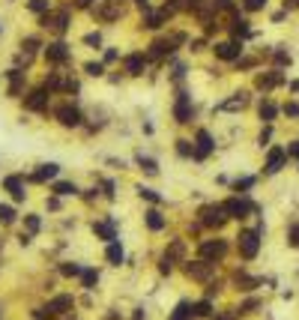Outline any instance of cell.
<instances>
[{
	"label": "cell",
	"mask_w": 299,
	"mask_h": 320,
	"mask_svg": "<svg viewBox=\"0 0 299 320\" xmlns=\"http://www.w3.org/2000/svg\"><path fill=\"white\" fill-rule=\"evenodd\" d=\"M251 186H254V176H245V180H237L234 189H237V192H245V189H251Z\"/></svg>",
	"instance_id": "46"
},
{
	"label": "cell",
	"mask_w": 299,
	"mask_h": 320,
	"mask_svg": "<svg viewBox=\"0 0 299 320\" xmlns=\"http://www.w3.org/2000/svg\"><path fill=\"white\" fill-rule=\"evenodd\" d=\"M93 15H96V18H102V21H117V18L123 15L120 0H102V3L93 9Z\"/></svg>",
	"instance_id": "6"
},
{
	"label": "cell",
	"mask_w": 299,
	"mask_h": 320,
	"mask_svg": "<svg viewBox=\"0 0 299 320\" xmlns=\"http://www.w3.org/2000/svg\"><path fill=\"white\" fill-rule=\"evenodd\" d=\"M287 153H290V156H296V159H299V144H293V147H290V150H287Z\"/></svg>",
	"instance_id": "60"
},
{
	"label": "cell",
	"mask_w": 299,
	"mask_h": 320,
	"mask_svg": "<svg viewBox=\"0 0 299 320\" xmlns=\"http://www.w3.org/2000/svg\"><path fill=\"white\" fill-rule=\"evenodd\" d=\"M224 255H228V242H224V239H204L201 242V258L204 261H221Z\"/></svg>",
	"instance_id": "3"
},
{
	"label": "cell",
	"mask_w": 299,
	"mask_h": 320,
	"mask_svg": "<svg viewBox=\"0 0 299 320\" xmlns=\"http://www.w3.org/2000/svg\"><path fill=\"white\" fill-rule=\"evenodd\" d=\"M102 189H105V195H108V198H114V183H111V180H105V183H102Z\"/></svg>",
	"instance_id": "55"
},
{
	"label": "cell",
	"mask_w": 299,
	"mask_h": 320,
	"mask_svg": "<svg viewBox=\"0 0 299 320\" xmlns=\"http://www.w3.org/2000/svg\"><path fill=\"white\" fill-rule=\"evenodd\" d=\"M93 233H96V236H102V239H108V242H114V239H117L114 222H96V225H93Z\"/></svg>",
	"instance_id": "21"
},
{
	"label": "cell",
	"mask_w": 299,
	"mask_h": 320,
	"mask_svg": "<svg viewBox=\"0 0 299 320\" xmlns=\"http://www.w3.org/2000/svg\"><path fill=\"white\" fill-rule=\"evenodd\" d=\"M260 233L264 231H242L239 236H237V245H239V255L245 258V261H254L257 258V248H260Z\"/></svg>",
	"instance_id": "1"
},
{
	"label": "cell",
	"mask_w": 299,
	"mask_h": 320,
	"mask_svg": "<svg viewBox=\"0 0 299 320\" xmlns=\"http://www.w3.org/2000/svg\"><path fill=\"white\" fill-rule=\"evenodd\" d=\"M78 6H81V9H90V6H93V0H78Z\"/></svg>",
	"instance_id": "58"
},
{
	"label": "cell",
	"mask_w": 299,
	"mask_h": 320,
	"mask_svg": "<svg viewBox=\"0 0 299 320\" xmlns=\"http://www.w3.org/2000/svg\"><path fill=\"white\" fill-rule=\"evenodd\" d=\"M174 117H177V123H189V120H192V105H189V96H185V93H179V96H177Z\"/></svg>",
	"instance_id": "12"
},
{
	"label": "cell",
	"mask_w": 299,
	"mask_h": 320,
	"mask_svg": "<svg viewBox=\"0 0 299 320\" xmlns=\"http://www.w3.org/2000/svg\"><path fill=\"white\" fill-rule=\"evenodd\" d=\"M275 63H278V66H284V63H290V57H287L284 51H275Z\"/></svg>",
	"instance_id": "53"
},
{
	"label": "cell",
	"mask_w": 299,
	"mask_h": 320,
	"mask_svg": "<svg viewBox=\"0 0 299 320\" xmlns=\"http://www.w3.org/2000/svg\"><path fill=\"white\" fill-rule=\"evenodd\" d=\"M192 51H204V39H195L192 42Z\"/></svg>",
	"instance_id": "56"
},
{
	"label": "cell",
	"mask_w": 299,
	"mask_h": 320,
	"mask_svg": "<svg viewBox=\"0 0 299 320\" xmlns=\"http://www.w3.org/2000/svg\"><path fill=\"white\" fill-rule=\"evenodd\" d=\"M228 219L231 216H228V209H224V204H209V206L201 209V225H207V228H221Z\"/></svg>",
	"instance_id": "2"
},
{
	"label": "cell",
	"mask_w": 299,
	"mask_h": 320,
	"mask_svg": "<svg viewBox=\"0 0 299 320\" xmlns=\"http://www.w3.org/2000/svg\"><path fill=\"white\" fill-rule=\"evenodd\" d=\"M24 225H27V233H36V231H39V216H27Z\"/></svg>",
	"instance_id": "44"
},
{
	"label": "cell",
	"mask_w": 299,
	"mask_h": 320,
	"mask_svg": "<svg viewBox=\"0 0 299 320\" xmlns=\"http://www.w3.org/2000/svg\"><path fill=\"white\" fill-rule=\"evenodd\" d=\"M54 192H57V195H78L75 183H54Z\"/></svg>",
	"instance_id": "39"
},
{
	"label": "cell",
	"mask_w": 299,
	"mask_h": 320,
	"mask_svg": "<svg viewBox=\"0 0 299 320\" xmlns=\"http://www.w3.org/2000/svg\"><path fill=\"white\" fill-rule=\"evenodd\" d=\"M123 63H126V72L129 75H144V69H147V57L144 54H129Z\"/></svg>",
	"instance_id": "16"
},
{
	"label": "cell",
	"mask_w": 299,
	"mask_h": 320,
	"mask_svg": "<svg viewBox=\"0 0 299 320\" xmlns=\"http://www.w3.org/2000/svg\"><path fill=\"white\" fill-rule=\"evenodd\" d=\"M138 195H141L144 201H150V204H162V198H159L153 189H144V186H138Z\"/></svg>",
	"instance_id": "38"
},
{
	"label": "cell",
	"mask_w": 299,
	"mask_h": 320,
	"mask_svg": "<svg viewBox=\"0 0 299 320\" xmlns=\"http://www.w3.org/2000/svg\"><path fill=\"white\" fill-rule=\"evenodd\" d=\"M224 209H228V216H231V219H245L248 212L254 209V204H248L245 198H234V201L224 204Z\"/></svg>",
	"instance_id": "8"
},
{
	"label": "cell",
	"mask_w": 299,
	"mask_h": 320,
	"mask_svg": "<svg viewBox=\"0 0 299 320\" xmlns=\"http://www.w3.org/2000/svg\"><path fill=\"white\" fill-rule=\"evenodd\" d=\"M234 36L237 39H245V36H251V30H248V21H242V18H234Z\"/></svg>",
	"instance_id": "29"
},
{
	"label": "cell",
	"mask_w": 299,
	"mask_h": 320,
	"mask_svg": "<svg viewBox=\"0 0 299 320\" xmlns=\"http://www.w3.org/2000/svg\"><path fill=\"white\" fill-rule=\"evenodd\" d=\"M269 138H272V129L267 126L264 132H260V138H257V144H260V147H264V144H269Z\"/></svg>",
	"instance_id": "49"
},
{
	"label": "cell",
	"mask_w": 299,
	"mask_h": 320,
	"mask_svg": "<svg viewBox=\"0 0 299 320\" xmlns=\"http://www.w3.org/2000/svg\"><path fill=\"white\" fill-rule=\"evenodd\" d=\"M30 12H36V15H45V12H51V3L48 0H30Z\"/></svg>",
	"instance_id": "33"
},
{
	"label": "cell",
	"mask_w": 299,
	"mask_h": 320,
	"mask_svg": "<svg viewBox=\"0 0 299 320\" xmlns=\"http://www.w3.org/2000/svg\"><path fill=\"white\" fill-rule=\"evenodd\" d=\"M195 308V317H209L212 314V305H209V299H201L198 305H192Z\"/></svg>",
	"instance_id": "35"
},
{
	"label": "cell",
	"mask_w": 299,
	"mask_h": 320,
	"mask_svg": "<svg viewBox=\"0 0 299 320\" xmlns=\"http://www.w3.org/2000/svg\"><path fill=\"white\" fill-rule=\"evenodd\" d=\"M165 18H168V12H165V9H162V12H150V9H147L144 27H150V30H159V27L165 24Z\"/></svg>",
	"instance_id": "23"
},
{
	"label": "cell",
	"mask_w": 299,
	"mask_h": 320,
	"mask_svg": "<svg viewBox=\"0 0 299 320\" xmlns=\"http://www.w3.org/2000/svg\"><path fill=\"white\" fill-rule=\"evenodd\" d=\"M171 51H174V42H171V39H159V42L150 45V57H153V60H162V57L171 54Z\"/></svg>",
	"instance_id": "22"
},
{
	"label": "cell",
	"mask_w": 299,
	"mask_h": 320,
	"mask_svg": "<svg viewBox=\"0 0 299 320\" xmlns=\"http://www.w3.org/2000/svg\"><path fill=\"white\" fill-rule=\"evenodd\" d=\"M284 114H287V117H299V105H296V102L284 105Z\"/></svg>",
	"instance_id": "50"
},
{
	"label": "cell",
	"mask_w": 299,
	"mask_h": 320,
	"mask_svg": "<svg viewBox=\"0 0 299 320\" xmlns=\"http://www.w3.org/2000/svg\"><path fill=\"white\" fill-rule=\"evenodd\" d=\"M192 311H195V308H192V302H185V299H182V302L174 308L171 320H192Z\"/></svg>",
	"instance_id": "25"
},
{
	"label": "cell",
	"mask_w": 299,
	"mask_h": 320,
	"mask_svg": "<svg viewBox=\"0 0 299 320\" xmlns=\"http://www.w3.org/2000/svg\"><path fill=\"white\" fill-rule=\"evenodd\" d=\"M275 114H278V108H275L272 102H264V105H260V120H264V123H272Z\"/></svg>",
	"instance_id": "30"
},
{
	"label": "cell",
	"mask_w": 299,
	"mask_h": 320,
	"mask_svg": "<svg viewBox=\"0 0 299 320\" xmlns=\"http://www.w3.org/2000/svg\"><path fill=\"white\" fill-rule=\"evenodd\" d=\"M234 317H237V314H234V311H228V314H218L215 320H234Z\"/></svg>",
	"instance_id": "57"
},
{
	"label": "cell",
	"mask_w": 299,
	"mask_h": 320,
	"mask_svg": "<svg viewBox=\"0 0 299 320\" xmlns=\"http://www.w3.org/2000/svg\"><path fill=\"white\" fill-rule=\"evenodd\" d=\"M135 3H138V6H141V9H147V0H135Z\"/></svg>",
	"instance_id": "61"
},
{
	"label": "cell",
	"mask_w": 299,
	"mask_h": 320,
	"mask_svg": "<svg viewBox=\"0 0 299 320\" xmlns=\"http://www.w3.org/2000/svg\"><path fill=\"white\" fill-rule=\"evenodd\" d=\"M165 255H171V258H179V255H182V239H174V242H171V248H168Z\"/></svg>",
	"instance_id": "45"
},
{
	"label": "cell",
	"mask_w": 299,
	"mask_h": 320,
	"mask_svg": "<svg viewBox=\"0 0 299 320\" xmlns=\"http://www.w3.org/2000/svg\"><path fill=\"white\" fill-rule=\"evenodd\" d=\"M245 102H248V93H234L228 102L218 105V111H239V108H245Z\"/></svg>",
	"instance_id": "20"
},
{
	"label": "cell",
	"mask_w": 299,
	"mask_h": 320,
	"mask_svg": "<svg viewBox=\"0 0 299 320\" xmlns=\"http://www.w3.org/2000/svg\"><path fill=\"white\" fill-rule=\"evenodd\" d=\"M138 165H141L144 174H150V176H156V174H159V165H156L153 159H147V156H138Z\"/></svg>",
	"instance_id": "32"
},
{
	"label": "cell",
	"mask_w": 299,
	"mask_h": 320,
	"mask_svg": "<svg viewBox=\"0 0 299 320\" xmlns=\"http://www.w3.org/2000/svg\"><path fill=\"white\" fill-rule=\"evenodd\" d=\"M147 228H150V231H162V228H165V219H162L159 209H150V212H147Z\"/></svg>",
	"instance_id": "27"
},
{
	"label": "cell",
	"mask_w": 299,
	"mask_h": 320,
	"mask_svg": "<svg viewBox=\"0 0 299 320\" xmlns=\"http://www.w3.org/2000/svg\"><path fill=\"white\" fill-rule=\"evenodd\" d=\"M182 9H201V0H182Z\"/></svg>",
	"instance_id": "52"
},
{
	"label": "cell",
	"mask_w": 299,
	"mask_h": 320,
	"mask_svg": "<svg viewBox=\"0 0 299 320\" xmlns=\"http://www.w3.org/2000/svg\"><path fill=\"white\" fill-rule=\"evenodd\" d=\"M290 245H299V225L290 228Z\"/></svg>",
	"instance_id": "51"
},
{
	"label": "cell",
	"mask_w": 299,
	"mask_h": 320,
	"mask_svg": "<svg viewBox=\"0 0 299 320\" xmlns=\"http://www.w3.org/2000/svg\"><path fill=\"white\" fill-rule=\"evenodd\" d=\"M275 84H281V75H278V72L257 75V87H260V90H269V87H275Z\"/></svg>",
	"instance_id": "26"
},
{
	"label": "cell",
	"mask_w": 299,
	"mask_h": 320,
	"mask_svg": "<svg viewBox=\"0 0 299 320\" xmlns=\"http://www.w3.org/2000/svg\"><path fill=\"white\" fill-rule=\"evenodd\" d=\"M117 57H120V54H117V51H114V48H108V51H105V63H114V60H117Z\"/></svg>",
	"instance_id": "54"
},
{
	"label": "cell",
	"mask_w": 299,
	"mask_h": 320,
	"mask_svg": "<svg viewBox=\"0 0 299 320\" xmlns=\"http://www.w3.org/2000/svg\"><path fill=\"white\" fill-rule=\"evenodd\" d=\"M72 305H75V299H72L69 293H63V296H54V299L48 302L45 311H48V314H63V311H69Z\"/></svg>",
	"instance_id": "17"
},
{
	"label": "cell",
	"mask_w": 299,
	"mask_h": 320,
	"mask_svg": "<svg viewBox=\"0 0 299 320\" xmlns=\"http://www.w3.org/2000/svg\"><path fill=\"white\" fill-rule=\"evenodd\" d=\"M185 275L195 278V281H209L212 278V261H195V263H185Z\"/></svg>",
	"instance_id": "5"
},
{
	"label": "cell",
	"mask_w": 299,
	"mask_h": 320,
	"mask_svg": "<svg viewBox=\"0 0 299 320\" xmlns=\"http://www.w3.org/2000/svg\"><path fill=\"white\" fill-rule=\"evenodd\" d=\"M57 171H60V165H39V171H36L33 176H30V183H45V180H54L57 176Z\"/></svg>",
	"instance_id": "18"
},
{
	"label": "cell",
	"mask_w": 299,
	"mask_h": 320,
	"mask_svg": "<svg viewBox=\"0 0 299 320\" xmlns=\"http://www.w3.org/2000/svg\"><path fill=\"white\" fill-rule=\"evenodd\" d=\"M234 281H237V288H239V291H254L257 284H260V278H248L245 272H237Z\"/></svg>",
	"instance_id": "24"
},
{
	"label": "cell",
	"mask_w": 299,
	"mask_h": 320,
	"mask_svg": "<svg viewBox=\"0 0 299 320\" xmlns=\"http://www.w3.org/2000/svg\"><path fill=\"white\" fill-rule=\"evenodd\" d=\"M0 222H3V225H12V222H15V209L6 206V204H0Z\"/></svg>",
	"instance_id": "37"
},
{
	"label": "cell",
	"mask_w": 299,
	"mask_h": 320,
	"mask_svg": "<svg viewBox=\"0 0 299 320\" xmlns=\"http://www.w3.org/2000/svg\"><path fill=\"white\" fill-rule=\"evenodd\" d=\"M284 162H287V153L281 150V147H275V150H269V156H267V165H264V174H278L281 168H284Z\"/></svg>",
	"instance_id": "9"
},
{
	"label": "cell",
	"mask_w": 299,
	"mask_h": 320,
	"mask_svg": "<svg viewBox=\"0 0 299 320\" xmlns=\"http://www.w3.org/2000/svg\"><path fill=\"white\" fill-rule=\"evenodd\" d=\"M171 269H174V258H171V255H165V258L159 261V272H162V275H168Z\"/></svg>",
	"instance_id": "42"
},
{
	"label": "cell",
	"mask_w": 299,
	"mask_h": 320,
	"mask_svg": "<svg viewBox=\"0 0 299 320\" xmlns=\"http://www.w3.org/2000/svg\"><path fill=\"white\" fill-rule=\"evenodd\" d=\"M177 153H179L182 159H189V156H195V147H192V141H177Z\"/></svg>",
	"instance_id": "36"
},
{
	"label": "cell",
	"mask_w": 299,
	"mask_h": 320,
	"mask_svg": "<svg viewBox=\"0 0 299 320\" xmlns=\"http://www.w3.org/2000/svg\"><path fill=\"white\" fill-rule=\"evenodd\" d=\"M54 117H57V123H60V126H66V129L81 126V111H78V108H72V105H63V108H57V111H54Z\"/></svg>",
	"instance_id": "7"
},
{
	"label": "cell",
	"mask_w": 299,
	"mask_h": 320,
	"mask_svg": "<svg viewBox=\"0 0 299 320\" xmlns=\"http://www.w3.org/2000/svg\"><path fill=\"white\" fill-rule=\"evenodd\" d=\"M45 90H72V93H75V90H78V84L54 72V75H48V78H45Z\"/></svg>",
	"instance_id": "15"
},
{
	"label": "cell",
	"mask_w": 299,
	"mask_h": 320,
	"mask_svg": "<svg viewBox=\"0 0 299 320\" xmlns=\"http://www.w3.org/2000/svg\"><path fill=\"white\" fill-rule=\"evenodd\" d=\"M84 69H87L90 75H102V72H105V66H102V63H87Z\"/></svg>",
	"instance_id": "47"
},
{
	"label": "cell",
	"mask_w": 299,
	"mask_h": 320,
	"mask_svg": "<svg viewBox=\"0 0 299 320\" xmlns=\"http://www.w3.org/2000/svg\"><path fill=\"white\" fill-rule=\"evenodd\" d=\"M84 42H87V45H96V48H99V45H102V36H99V33H87V36H84Z\"/></svg>",
	"instance_id": "48"
},
{
	"label": "cell",
	"mask_w": 299,
	"mask_h": 320,
	"mask_svg": "<svg viewBox=\"0 0 299 320\" xmlns=\"http://www.w3.org/2000/svg\"><path fill=\"white\" fill-rule=\"evenodd\" d=\"M293 6H299V0H284V9H293Z\"/></svg>",
	"instance_id": "59"
},
{
	"label": "cell",
	"mask_w": 299,
	"mask_h": 320,
	"mask_svg": "<svg viewBox=\"0 0 299 320\" xmlns=\"http://www.w3.org/2000/svg\"><path fill=\"white\" fill-rule=\"evenodd\" d=\"M9 96H18L21 93V69H9Z\"/></svg>",
	"instance_id": "31"
},
{
	"label": "cell",
	"mask_w": 299,
	"mask_h": 320,
	"mask_svg": "<svg viewBox=\"0 0 299 320\" xmlns=\"http://www.w3.org/2000/svg\"><path fill=\"white\" fill-rule=\"evenodd\" d=\"M242 6H245L248 12H257V9L267 6V0H242Z\"/></svg>",
	"instance_id": "43"
},
{
	"label": "cell",
	"mask_w": 299,
	"mask_h": 320,
	"mask_svg": "<svg viewBox=\"0 0 299 320\" xmlns=\"http://www.w3.org/2000/svg\"><path fill=\"white\" fill-rule=\"evenodd\" d=\"M239 54H242L239 42H218L215 45V57H221V60H239Z\"/></svg>",
	"instance_id": "13"
},
{
	"label": "cell",
	"mask_w": 299,
	"mask_h": 320,
	"mask_svg": "<svg viewBox=\"0 0 299 320\" xmlns=\"http://www.w3.org/2000/svg\"><path fill=\"white\" fill-rule=\"evenodd\" d=\"M3 186H6V192H9L15 201H24V176H6Z\"/></svg>",
	"instance_id": "19"
},
{
	"label": "cell",
	"mask_w": 299,
	"mask_h": 320,
	"mask_svg": "<svg viewBox=\"0 0 299 320\" xmlns=\"http://www.w3.org/2000/svg\"><path fill=\"white\" fill-rule=\"evenodd\" d=\"M24 108L27 111H45L48 108V93L45 90H30L24 99Z\"/></svg>",
	"instance_id": "10"
},
{
	"label": "cell",
	"mask_w": 299,
	"mask_h": 320,
	"mask_svg": "<svg viewBox=\"0 0 299 320\" xmlns=\"http://www.w3.org/2000/svg\"><path fill=\"white\" fill-rule=\"evenodd\" d=\"M209 153H212V138H209L207 129H201L198 138H195V159H207Z\"/></svg>",
	"instance_id": "11"
},
{
	"label": "cell",
	"mask_w": 299,
	"mask_h": 320,
	"mask_svg": "<svg viewBox=\"0 0 299 320\" xmlns=\"http://www.w3.org/2000/svg\"><path fill=\"white\" fill-rule=\"evenodd\" d=\"M81 281H84V288H87V291H93V288H96V281H99V272H96V269H84V272H81Z\"/></svg>",
	"instance_id": "34"
},
{
	"label": "cell",
	"mask_w": 299,
	"mask_h": 320,
	"mask_svg": "<svg viewBox=\"0 0 299 320\" xmlns=\"http://www.w3.org/2000/svg\"><path fill=\"white\" fill-rule=\"evenodd\" d=\"M60 272H63V275H69V278H72V275H81V272H84V269H81V266H78V263H63V266H60Z\"/></svg>",
	"instance_id": "41"
},
{
	"label": "cell",
	"mask_w": 299,
	"mask_h": 320,
	"mask_svg": "<svg viewBox=\"0 0 299 320\" xmlns=\"http://www.w3.org/2000/svg\"><path fill=\"white\" fill-rule=\"evenodd\" d=\"M39 24H42V27H54L57 33H63V30L69 27V6H63V9H57V12L39 15Z\"/></svg>",
	"instance_id": "4"
},
{
	"label": "cell",
	"mask_w": 299,
	"mask_h": 320,
	"mask_svg": "<svg viewBox=\"0 0 299 320\" xmlns=\"http://www.w3.org/2000/svg\"><path fill=\"white\" fill-rule=\"evenodd\" d=\"M105 258L114 263V266H120V263H123V248H120L117 242H111V245H108V252H105Z\"/></svg>",
	"instance_id": "28"
},
{
	"label": "cell",
	"mask_w": 299,
	"mask_h": 320,
	"mask_svg": "<svg viewBox=\"0 0 299 320\" xmlns=\"http://www.w3.org/2000/svg\"><path fill=\"white\" fill-rule=\"evenodd\" d=\"M45 57H48V63H66L69 60V45L66 42H51L45 48Z\"/></svg>",
	"instance_id": "14"
},
{
	"label": "cell",
	"mask_w": 299,
	"mask_h": 320,
	"mask_svg": "<svg viewBox=\"0 0 299 320\" xmlns=\"http://www.w3.org/2000/svg\"><path fill=\"white\" fill-rule=\"evenodd\" d=\"M212 6H215V9H221V12H231V15L237 12V6H234V0H212Z\"/></svg>",
	"instance_id": "40"
}]
</instances>
